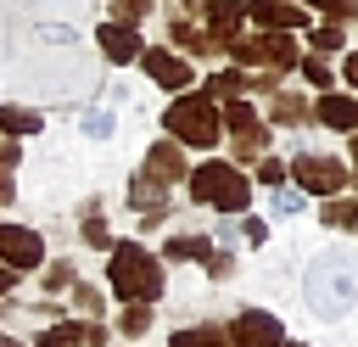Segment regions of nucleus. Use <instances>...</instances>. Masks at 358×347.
<instances>
[{"mask_svg":"<svg viewBox=\"0 0 358 347\" xmlns=\"http://www.w3.org/2000/svg\"><path fill=\"white\" fill-rule=\"evenodd\" d=\"M162 123H168V134L179 140V146H196V151H207V146H218V106H213V95L201 90V95H179L168 112H162Z\"/></svg>","mask_w":358,"mask_h":347,"instance_id":"7ed1b4c3","label":"nucleus"},{"mask_svg":"<svg viewBox=\"0 0 358 347\" xmlns=\"http://www.w3.org/2000/svg\"><path fill=\"white\" fill-rule=\"evenodd\" d=\"M129 347H134V341H129Z\"/></svg>","mask_w":358,"mask_h":347,"instance_id":"a18cd8bd","label":"nucleus"},{"mask_svg":"<svg viewBox=\"0 0 358 347\" xmlns=\"http://www.w3.org/2000/svg\"><path fill=\"white\" fill-rule=\"evenodd\" d=\"M268 118H274V123H302V118H308V106H302V95H274Z\"/></svg>","mask_w":358,"mask_h":347,"instance_id":"4be33fe9","label":"nucleus"},{"mask_svg":"<svg viewBox=\"0 0 358 347\" xmlns=\"http://www.w3.org/2000/svg\"><path fill=\"white\" fill-rule=\"evenodd\" d=\"M246 241L263 246V241H268V224H263V218H246Z\"/></svg>","mask_w":358,"mask_h":347,"instance_id":"4c0bfd02","label":"nucleus"},{"mask_svg":"<svg viewBox=\"0 0 358 347\" xmlns=\"http://www.w3.org/2000/svg\"><path fill=\"white\" fill-rule=\"evenodd\" d=\"M218 123L235 134V157H257L263 146H268V123L246 106V101H229V106H218Z\"/></svg>","mask_w":358,"mask_h":347,"instance_id":"0eeeda50","label":"nucleus"},{"mask_svg":"<svg viewBox=\"0 0 358 347\" xmlns=\"http://www.w3.org/2000/svg\"><path fill=\"white\" fill-rule=\"evenodd\" d=\"M302 302L313 319H347L358 308V252L347 246H324L313 263H308V280H302Z\"/></svg>","mask_w":358,"mask_h":347,"instance_id":"f257e3e1","label":"nucleus"},{"mask_svg":"<svg viewBox=\"0 0 358 347\" xmlns=\"http://www.w3.org/2000/svg\"><path fill=\"white\" fill-rule=\"evenodd\" d=\"M17 157H22V151H17L11 140H0V201H11V196H17V185H11V168H17Z\"/></svg>","mask_w":358,"mask_h":347,"instance_id":"5701e85b","label":"nucleus"},{"mask_svg":"<svg viewBox=\"0 0 358 347\" xmlns=\"http://www.w3.org/2000/svg\"><path fill=\"white\" fill-rule=\"evenodd\" d=\"M67 291H73V302H78V313H84V319H95V313H101V291H95V285H78V280H73Z\"/></svg>","mask_w":358,"mask_h":347,"instance_id":"bb28decb","label":"nucleus"},{"mask_svg":"<svg viewBox=\"0 0 358 347\" xmlns=\"http://www.w3.org/2000/svg\"><path fill=\"white\" fill-rule=\"evenodd\" d=\"M0 263H6L11 274L45 269V241H39V229H28V224H0Z\"/></svg>","mask_w":358,"mask_h":347,"instance_id":"423d86ee","label":"nucleus"},{"mask_svg":"<svg viewBox=\"0 0 358 347\" xmlns=\"http://www.w3.org/2000/svg\"><path fill=\"white\" fill-rule=\"evenodd\" d=\"M229 269H235V257H229V252H207V274H213V280H224Z\"/></svg>","mask_w":358,"mask_h":347,"instance_id":"f704fd0d","label":"nucleus"},{"mask_svg":"<svg viewBox=\"0 0 358 347\" xmlns=\"http://www.w3.org/2000/svg\"><path fill=\"white\" fill-rule=\"evenodd\" d=\"M73 280H78V269H73L67 257H62V263H45V291H67Z\"/></svg>","mask_w":358,"mask_h":347,"instance_id":"a878e982","label":"nucleus"},{"mask_svg":"<svg viewBox=\"0 0 358 347\" xmlns=\"http://www.w3.org/2000/svg\"><path fill=\"white\" fill-rule=\"evenodd\" d=\"M84 241H90V246H101V252H112V229L95 218V207H84Z\"/></svg>","mask_w":358,"mask_h":347,"instance_id":"393cba45","label":"nucleus"},{"mask_svg":"<svg viewBox=\"0 0 358 347\" xmlns=\"http://www.w3.org/2000/svg\"><path fill=\"white\" fill-rule=\"evenodd\" d=\"M352 229H358V224H352Z\"/></svg>","mask_w":358,"mask_h":347,"instance_id":"37998d69","label":"nucleus"},{"mask_svg":"<svg viewBox=\"0 0 358 347\" xmlns=\"http://www.w3.org/2000/svg\"><path fill=\"white\" fill-rule=\"evenodd\" d=\"M0 347H28V341H17V336H6V330H0Z\"/></svg>","mask_w":358,"mask_h":347,"instance_id":"a19ab883","label":"nucleus"},{"mask_svg":"<svg viewBox=\"0 0 358 347\" xmlns=\"http://www.w3.org/2000/svg\"><path fill=\"white\" fill-rule=\"evenodd\" d=\"M246 84H252V78H246V73H218V78H213V84H207V95H241V90H246Z\"/></svg>","mask_w":358,"mask_h":347,"instance_id":"cd10ccee","label":"nucleus"},{"mask_svg":"<svg viewBox=\"0 0 358 347\" xmlns=\"http://www.w3.org/2000/svg\"><path fill=\"white\" fill-rule=\"evenodd\" d=\"M112 11H117V22H129V28H134V22L151 11V0H112Z\"/></svg>","mask_w":358,"mask_h":347,"instance_id":"c85d7f7f","label":"nucleus"},{"mask_svg":"<svg viewBox=\"0 0 358 347\" xmlns=\"http://www.w3.org/2000/svg\"><path fill=\"white\" fill-rule=\"evenodd\" d=\"M168 347H229V336H224V325H179L168 336Z\"/></svg>","mask_w":358,"mask_h":347,"instance_id":"2eb2a0df","label":"nucleus"},{"mask_svg":"<svg viewBox=\"0 0 358 347\" xmlns=\"http://www.w3.org/2000/svg\"><path fill=\"white\" fill-rule=\"evenodd\" d=\"M140 174H151V179H157V185H173V179H179V174H185V157H179V146H173V140H157V146H151V157H145V168H140Z\"/></svg>","mask_w":358,"mask_h":347,"instance_id":"4468645a","label":"nucleus"},{"mask_svg":"<svg viewBox=\"0 0 358 347\" xmlns=\"http://www.w3.org/2000/svg\"><path fill=\"white\" fill-rule=\"evenodd\" d=\"M34 347H84V319H56L34 336Z\"/></svg>","mask_w":358,"mask_h":347,"instance_id":"f3484780","label":"nucleus"},{"mask_svg":"<svg viewBox=\"0 0 358 347\" xmlns=\"http://www.w3.org/2000/svg\"><path fill=\"white\" fill-rule=\"evenodd\" d=\"M319 123H330V129H358V101H352V95H324V101H319Z\"/></svg>","mask_w":358,"mask_h":347,"instance_id":"dca6fc26","label":"nucleus"},{"mask_svg":"<svg viewBox=\"0 0 358 347\" xmlns=\"http://www.w3.org/2000/svg\"><path fill=\"white\" fill-rule=\"evenodd\" d=\"M173 39H179V45H185V50H213V39H207V34H201V28H190V22H185V17H173Z\"/></svg>","mask_w":358,"mask_h":347,"instance_id":"b1692460","label":"nucleus"},{"mask_svg":"<svg viewBox=\"0 0 358 347\" xmlns=\"http://www.w3.org/2000/svg\"><path fill=\"white\" fill-rule=\"evenodd\" d=\"M140 67H145L151 84H162V90H185V84H190V62H185L179 50H140Z\"/></svg>","mask_w":358,"mask_h":347,"instance_id":"9d476101","label":"nucleus"},{"mask_svg":"<svg viewBox=\"0 0 358 347\" xmlns=\"http://www.w3.org/2000/svg\"><path fill=\"white\" fill-rule=\"evenodd\" d=\"M0 129H6V134H34V129H39V112H22V106H0Z\"/></svg>","mask_w":358,"mask_h":347,"instance_id":"412c9836","label":"nucleus"},{"mask_svg":"<svg viewBox=\"0 0 358 347\" xmlns=\"http://www.w3.org/2000/svg\"><path fill=\"white\" fill-rule=\"evenodd\" d=\"M319 11H330V17H352L358 11V0H313Z\"/></svg>","mask_w":358,"mask_h":347,"instance_id":"e433bc0d","label":"nucleus"},{"mask_svg":"<svg viewBox=\"0 0 358 347\" xmlns=\"http://www.w3.org/2000/svg\"><path fill=\"white\" fill-rule=\"evenodd\" d=\"M235 62H268V67H291L296 62V45L291 34H257V39H235L229 45Z\"/></svg>","mask_w":358,"mask_h":347,"instance_id":"1a4fd4ad","label":"nucleus"},{"mask_svg":"<svg viewBox=\"0 0 358 347\" xmlns=\"http://www.w3.org/2000/svg\"><path fill=\"white\" fill-rule=\"evenodd\" d=\"M190 196L207 201V207H218V213H246L252 185H246V174L229 168V162H201V168L190 174Z\"/></svg>","mask_w":358,"mask_h":347,"instance_id":"20e7f679","label":"nucleus"},{"mask_svg":"<svg viewBox=\"0 0 358 347\" xmlns=\"http://www.w3.org/2000/svg\"><path fill=\"white\" fill-rule=\"evenodd\" d=\"M324 224H358V207L352 201H324Z\"/></svg>","mask_w":358,"mask_h":347,"instance_id":"c756f323","label":"nucleus"},{"mask_svg":"<svg viewBox=\"0 0 358 347\" xmlns=\"http://www.w3.org/2000/svg\"><path fill=\"white\" fill-rule=\"evenodd\" d=\"M11 285H17V274H11L6 263H0V297H11Z\"/></svg>","mask_w":358,"mask_h":347,"instance_id":"ea45409f","label":"nucleus"},{"mask_svg":"<svg viewBox=\"0 0 358 347\" xmlns=\"http://www.w3.org/2000/svg\"><path fill=\"white\" fill-rule=\"evenodd\" d=\"M285 347H308V341H291V336H285Z\"/></svg>","mask_w":358,"mask_h":347,"instance_id":"79ce46f5","label":"nucleus"},{"mask_svg":"<svg viewBox=\"0 0 358 347\" xmlns=\"http://www.w3.org/2000/svg\"><path fill=\"white\" fill-rule=\"evenodd\" d=\"M95 39H101V50H106L112 62H134V56L145 50V45H140V34H134L129 22H101V28H95Z\"/></svg>","mask_w":358,"mask_h":347,"instance_id":"ddd939ff","label":"nucleus"},{"mask_svg":"<svg viewBox=\"0 0 358 347\" xmlns=\"http://www.w3.org/2000/svg\"><path fill=\"white\" fill-rule=\"evenodd\" d=\"M106 285H112L117 302H145L151 308L162 297L168 274H162L157 252H145L140 241H112V252H106Z\"/></svg>","mask_w":358,"mask_h":347,"instance_id":"f03ea898","label":"nucleus"},{"mask_svg":"<svg viewBox=\"0 0 358 347\" xmlns=\"http://www.w3.org/2000/svg\"><path fill=\"white\" fill-rule=\"evenodd\" d=\"M106 336H112V330H106L101 319H84V347H106Z\"/></svg>","mask_w":358,"mask_h":347,"instance_id":"c9c22d12","label":"nucleus"},{"mask_svg":"<svg viewBox=\"0 0 358 347\" xmlns=\"http://www.w3.org/2000/svg\"><path fill=\"white\" fill-rule=\"evenodd\" d=\"M117 330H123L129 341H140V336L151 330V308H145V302H123V313H117Z\"/></svg>","mask_w":358,"mask_h":347,"instance_id":"aec40b11","label":"nucleus"},{"mask_svg":"<svg viewBox=\"0 0 358 347\" xmlns=\"http://www.w3.org/2000/svg\"><path fill=\"white\" fill-rule=\"evenodd\" d=\"M336 45H341V28H336V22L313 28V50H336Z\"/></svg>","mask_w":358,"mask_h":347,"instance_id":"2f4dec72","label":"nucleus"},{"mask_svg":"<svg viewBox=\"0 0 358 347\" xmlns=\"http://www.w3.org/2000/svg\"><path fill=\"white\" fill-rule=\"evenodd\" d=\"M162 190H168V185H157L151 174H134V179H129V201H134L140 213H162Z\"/></svg>","mask_w":358,"mask_h":347,"instance_id":"a211bd4d","label":"nucleus"},{"mask_svg":"<svg viewBox=\"0 0 358 347\" xmlns=\"http://www.w3.org/2000/svg\"><path fill=\"white\" fill-rule=\"evenodd\" d=\"M352 151H358V146H352Z\"/></svg>","mask_w":358,"mask_h":347,"instance_id":"c03bdc74","label":"nucleus"},{"mask_svg":"<svg viewBox=\"0 0 358 347\" xmlns=\"http://www.w3.org/2000/svg\"><path fill=\"white\" fill-rule=\"evenodd\" d=\"M224 336H229V347H285V325L268 308H241Z\"/></svg>","mask_w":358,"mask_h":347,"instance_id":"39448f33","label":"nucleus"},{"mask_svg":"<svg viewBox=\"0 0 358 347\" xmlns=\"http://www.w3.org/2000/svg\"><path fill=\"white\" fill-rule=\"evenodd\" d=\"M257 179H263V185H280V179H285V162L263 157V162H257Z\"/></svg>","mask_w":358,"mask_h":347,"instance_id":"72a5a7b5","label":"nucleus"},{"mask_svg":"<svg viewBox=\"0 0 358 347\" xmlns=\"http://www.w3.org/2000/svg\"><path fill=\"white\" fill-rule=\"evenodd\" d=\"M246 17H252L257 28H268V34L302 28V6H296V0H252V6H246Z\"/></svg>","mask_w":358,"mask_h":347,"instance_id":"f8f14e48","label":"nucleus"},{"mask_svg":"<svg viewBox=\"0 0 358 347\" xmlns=\"http://www.w3.org/2000/svg\"><path fill=\"white\" fill-rule=\"evenodd\" d=\"M274 213H280V218L302 213V190H280V196H274Z\"/></svg>","mask_w":358,"mask_h":347,"instance_id":"473e14b6","label":"nucleus"},{"mask_svg":"<svg viewBox=\"0 0 358 347\" xmlns=\"http://www.w3.org/2000/svg\"><path fill=\"white\" fill-rule=\"evenodd\" d=\"M291 174H296L313 196H336V190L347 185V168H341L336 157H319V151H302V157L291 162Z\"/></svg>","mask_w":358,"mask_h":347,"instance_id":"6e6552de","label":"nucleus"},{"mask_svg":"<svg viewBox=\"0 0 358 347\" xmlns=\"http://www.w3.org/2000/svg\"><path fill=\"white\" fill-rule=\"evenodd\" d=\"M201 11H207V39L213 45H235L241 39L246 6H235V0H201Z\"/></svg>","mask_w":358,"mask_h":347,"instance_id":"9b49d317","label":"nucleus"},{"mask_svg":"<svg viewBox=\"0 0 358 347\" xmlns=\"http://www.w3.org/2000/svg\"><path fill=\"white\" fill-rule=\"evenodd\" d=\"M341 73H347V84H352V90H358V50H352V56H347V67H341Z\"/></svg>","mask_w":358,"mask_h":347,"instance_id":"58836bf2","label":"nucleus"},{"mask_svg":"<svg viewBox=\"0 0 358 347\" xmlns=\"http://www.w3.org/2000/svg\"><path fill=\"white\" fill-rule=\"evenodd\" d=\"M173 263H207V252H213V241L207 235H173L168 246H162Z\"/></svg>","mask_w":358,"mask_h":347,"instance_id":"6ab92c4d","label":"nucleus"},{"mask_svg":"<svg viewBox=\"0 0 358 347\" xmlns=\"http://www.w3.org/2000/svg\"><path fill=\"white\" fill-rule=\"evenodd\" d=\"M302 73H308V84H313V90H330V67H324L319 56H308V62H302Z\"/></svg>","mask_w":358,"mask_h":347,"instance_id":"7c9ffc66","label":"nucleus"}]
</instances>
